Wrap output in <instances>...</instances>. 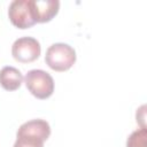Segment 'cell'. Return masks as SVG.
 <instances>
[{"label":"cell","instance_id":"cell-1","mask_svg":"<svg viewBox=\"0 0 147 147\" xmlns=\"http://www.w3.org/2000/svg\"><path fill=\"white\" fill-rule=\"evenodd\" d=\"M51 134V126L44 119H31L17 130L13 147H44V141Z\"/></svg>","mask_w":147,"mask_h":147},{"label":"cell","instance_id":"cell-2","mask_svg":"<svg viewBox=\"0 0 147 147\" xmlns=\"http://www.w3.org/2000/svg\"><path fill=\"white\" fill-rule=\"evenodd\" d=\"M45 62L55 71H64L70 69L76 62V52L68 44L56 42L47 48Z\"/></svg>","mask_w":147,"mask_h":147},{"label":"cell","instance_id":"cell-3","mask_svg":"<svg viewBox=\"0 0 147 147\" xmlns=\"http://www.w3.org/2000/svg\"><path fill=\"white\" fill-rule=\"evenodd\" d=\"M24 82L26 88L38 99H46L54 92L53 77L41 69H33L28 71Z\"/></svg>","mask_w":147,"mask_h":147},{"label":"cell","instance_id":"cell-4","mask_svg":"<svg viewBox=\"0 0 147 147\" xmlns=\"http://www.w3.org/2000/svg\"><path fill=\"white\" fill-rule=\"evenodd\" d=\"M41 48L37 39L32 37H21L16 39L11 46V54L14 59L22 63H28L37 60L40 55Z\"/></svg>","mask_w":147,"mask_h":147},{"label":"cell","instance_id":"cell-5","mask_svg":"<svg viewBox=\"0 0 147 147\" xmlns=\"http://www.w3.org/2000/svg\"><path fill=\"white\" fill-rule=\"evenodd\" d=\"M8 16L10 22L20 29H28L36 23L30 0H14L9 5Z\"/></svg>","mask_w":147,"mask_h":147},{"label":"cell","instance_id":"cell-6","mask_svg":"<svg viewBox=\"0 0 147 147\" xmlns=\"http://www.w3.org/2000/svg\"><path fill=\"white\" fill-rule=\"evenodd\" d=\"M30 3L36 23L51 21L57 14L60 8V2L57 0H30Z\"/></svg>","mask_w":147,"mask_h":147},{"label":"cell","instance_id":"cell-7","mask_svg":"<svg viewBox=\"0 0 147 147\" xmlns=\"http://www.w3.org/2000/svg\"><path fill=\"white\" fill-rule=\"evenodd\" d=\"M23 82L22 72L15 67H3L0 70V85L7 91L17 90Z\"/></svg>","mask_w":147,"mask_h":147},{"label":"cell","instance_id":"cell-8","mask_svg":"<svg viewBox=\"0 0 147 147\" xmlns=\"http://www.w3.org/2000/svg\"><path fill=\"white\" fill-rule=\"evenodd\" d=\"M147 131L146 127H140L139 130L133 131L126 141V147H146Z\"/></svg>","mask_w":147,"mask_h":147}]
</instances>
